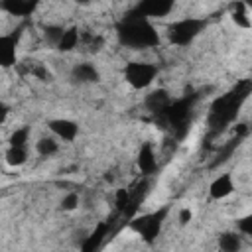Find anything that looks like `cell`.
<instances>
[{
	"label": "cell",
	"mask_w": 252,
	"mask_h": 252,
	"mask_svg": "<svg viewBox=\"0 0 252 252\" xmlns=\"http://www.w3.org/2000/svg\"><path fill=\"white\" fill-rule=\"evenodd\" d=\"M116 37L124 47L148 49L159 45V33L150 18L132 12L116 24Z\"/></svg>",
	"instance_id": "obj_1"
},
{
	"label": "cell",
	"mask_w": 252,
	"mask_h": 252,
	"mask_svg": "<svg viewBox=\"0 0 252 252\" xmlns=\"http://www.w3.org/2000/svg\"><path fill=\"white\" fill-rule=\"evenodd\" d=\"M248 91L250 89H248V83H246L242 89L238 87V89H232L230 93L219 96L211 106V116H209L211 126L222 128L224 124L232 122L238 114V108L242 106V100L248 96Z\"/></svg>",
	"instance_id": "obj_2"
},
{
	"label": "cell",
	"mask_w": 252,
	"mask_h": 252,
	"mask_svg": "<svg viewBox=\"0 0 252 252\" xmlns=\"http://www.w3.org/2000/svg\"><path fill=\"white\" fill-rule=\"evenodd\" d=\"M209 22L205 18H195V16H187V18H179L175 22H171L167 26V39L171 45L177 47H187L191 45L205 30H207Z\"/></svg>",
	"instance_id": "obj_3"
},
{
	"label": "cell",
	"mask_w": 252,
	"mask_h": 252,
	"mask_svg": "<svg viewBox=\"0 0 252 252\" xmlns=\"http://www.w3.org/2000/svg\"><path fill=\"white\" fill-rule=\"evenodd\" d=\"M167 215H169V207L165 205V207H159L158 211H152V213L134 217L128 226L138 236H142V240H146L148 244H152L161 234V228H163V222H165Z\"/></svg>",
	"instance_id": "obj_4"
},
{
	"label": "cell",
	"mask_w": 252,
	"mask_h": 252,
	"mask_svg": "<svg viewBox=\"0 0 252 252\" xmlns=\"http://www.w3.org/2000/svg\"><path fill=\"white\" fill-rule=\"evenodd\" d=\"M158 65L150 63V61H128L122 69V77L124 81L134 89V91H144L148 87L154 85V81L158 79Z\"/></svg>",
	"instance_id": "obj_5"
},
{
	"label": "cell",
	"mask_w": 252,
	"mask_h": 252,
	"mask_svg": "<svg viewBox=\"0 0 252 252\" xmlns=\"http://www.w3.org/2000/svg\"><path fill=\"white\" fill-rule=\"evenodd\" d=\"M195 94H187V96H181V98H171V102L167 104V108L161 112V116L167 120V124L173 128V130H185L189 126V120H191V110H193V104H195Z\"/></svg>",
	"instance_id": "obj_6"
},
{
	"label": "cell",
	"mask_w": 252,
	"mask_h": 252,
	"mask_svg": "<svg viewBox=\"0 0 252 252\" xmlns=\"http://www.w3.org/2000/svg\"><path fill=\"white\" fill-rule=\"evenodd\" d=\"M24 35V28L0 33V69H10L18 63V49Z\"/></svg>",
	"instance_id": "obj_7"
},
{
	"label": "cell",
	"mask_w": 252,
	"mask_h": 252,
	"mask_svg": "<svg viewBox=\"0 0 252 252\" xmlns=\"http://www.w3.org/2000/svg\"><path fill=\"white\" fill-rule=\"evenodd\" d=\"M45 126L49 128V132L59 142H67V144L75 142L79 138V132H81L79 124L75 120H71V118H49Z\"/></svg>",
	"instance_id": "obj_8"
},
{
	"label": "cell",
	"mask_w": 252,
	"mask_h": 252,
	"mask_svg": "<svg viewBox=\"0 0 252 252\" xmlns=\"http://www.w3.org/2000/svg\"><path fill=\"white\" fill-rule=\"evenodd\" d=\"M236 185H234V177L232 173L224 171V173H219L211 183H209V197L213 201H222L226 197H230L234 193Z\"/></svg>",
	"instance_id": "obj_9"
},
{
	"label": "cell",
	"mask_w": 252,
	"mask_h": 252,
	"mask_svg": "<svg viewBox=\"0 0 252 252\" xmlns=\"http://www.w3.org/2000/svg\"><path fill=\"white\" fill-rule=\"evenodd\" d=\"M71 79L77 85H94L100 81V71L91 61H79L71 67Z\"/></svg>",
	"instance_id": "obj_10"
},
{
	"label": "cell",
	"mask_w": 252,
	"mask_h": 252,
	"mask_svg": "<svg viewBox=\"0 0 252 252\" xmlns=\"http://www.w3.org/2000/svg\"><path fill=\"white\" fill-rule=\"evenodd\" d=\"M173 4H175V0H140L134 12H138L140 16H146L150 20L163 18L173 10Z\"/></svg>",
	"instance_id": "obj_11"
},
{
	"label": "cell",
	"mask_w": 252,
	"mask_h": 252,
	"mask_svg": "<svg viewBox=\"0 0 252 252\" xmlns=\"http://www.w3.org/2000/svg\"><path fill=\"white\" fill-rule=\"evenodd\" d=\"M136 165L140 169L142 175H154L158 171V156L154 152V146L152 144H142L138 154H136Z\"/></svg>",
	"instance_id": "obj_12"
},
{
	"label": "cell",
	"mask_w": 252,
	"mask_h": 252,
	"mask_svg": "<svg viewBox=\"0 0 252 252\" xmlns=\"http://www.w3.org/2000/svg\"><path fill=\"white\" fill-rule=\"evenodd\" d=\"M39 6V0H0V10L16 16V18H28L32 16Z\"/></svg>",
	"instance_id": "obj_13"
},
{
	"label": "cell",
	"mask_w": 252,
	"mask_h": 252,
	"mask_svg": "<svg viewBox=\"0 0 252 252\" xmlns=\"http://www.w3.org/2000/svg\"><path fill=\"white\" fill-rule=\"evenodd\" d=\"M108 232H110V222H108V220H100V222L89 232V236H85V240H83V244H81V250H83V252H94V250H98V248L102 246L104 238L108 236Z\"/></svg>",
	"instance_id": "obj_14"
},
{
	"label": "cell",
	"mask_w": 252,
	"mask_h": 252,
	"mask_svg": "<svg viewBox=\"0 0 252 252\" xmlns=\"http://www.w3.org/2000/svg\"><path fill=\"white\" fill-rule=\"evenodd\" d=\"M169 102H171V94L167 89H154L144 98V106L154 114H161Z\"/></svg>",
	"instance_id": "obj_15"
},
{
	"label": "cell",
	"mask_w": 252,
	"mask_h": 252,
	"mask_svg": "<svg viewBox=\"0 0 252 252\" xmlns=\"http://www.w3.org/2000/svg\"><path fill=\"white\" fill-rule=\"evenodd\" d=\"M228 16L232 24L240 30H250L252 28V18H250V6H246L242 0H236L228 8Z\"/></svg>",
	"instance_id": "obj_16"
},
{
	"label": "cell",
	"mask_w": 252,
	"mask_h": 252,
	"mask_svg": "<svg viewBox=\"0 0 252 252\" xmlns=\"http://www.w3.org/2000/svg\"><path fill=\"white\" fill-rule=\"evenodd\" d=\"M79 43H81V30H79L77 26H69V28L63 30V35H61V39L57 41L55 49L61 51V53H69V51H73Z\"/></svg>",
	"instance_id": "obj_17"
},
{
	"label": "cell",
	"mask_w": 252,
	"mask_h": 252,
	"mask_svg": "<svg viewBox=\"0 0 252 252\" xmlns=\"http://www.w3.org/2000/svg\"><path fill=\"white\" fill-rule=\"evenodd\" d=\"M217 244L222 252H238L244 244V236L238 232V230H226V232H220L219 238H217Z\"/></svg>",
	"instance_id": "obj_18"
},
{
	"label": "cell",
	"mask_w": 252,
	"mask_h": 252,
	"mask_svg": "<svg viewBox=\"0 0 252 252\" xmlns=\"http://www.w3.org/2000/svg\"><path fill=\"white\" fill-rule=\"evenodd\" d=\"M28 159H30L28 146H8L4 152V161L10 167H22L28 163Z\"/></svg>",
	"instance_id": "obj_19"
},
{
	"label": "cell",
	"mask_w": 252,
	"mask_h": 252,
	"mask_svg": "<svg viewBox=\"0 0 252 252\" xmlns=\"http://www.w3.org/2000/svg\"><path fill=\"white\" fill-rule=\"evenodd\" d=\"M35 152L41 158H53L55 154H59V140L51 134V136H41L35 142Z\"/></svg>",
	"instance_id": "obj_20"
},
{
	"label": "cell",
	"mask_w": 252,
	"mask_h": 252,
	"mask_svg": "<svg viewBox=\"0 0 252 252\" xmlns=\"http://www.w3.org/2000/svg\"><path fill=\"white\" fill-rule=\"evenodd\" d=\"M30 126H20L16 130H12V134L8 136V146H28L30 142Z\"/></svg>",
	"instance_id": "obj_21"
},
{
	"label": "cell",
	"mask_w": 252,
	"mask_h": 252,
	"mask_svg": "<svg viewBox=\"0 0 252 252\" xmlns=\"http://www.w3.org/2000/svg\"><path fill=\"white\" fill-rule=\"evenodd\" d=\"M63 30H65V26H59V24H47V26L43 28V37H45V41H47L51 47H55L57 41H59L61 35H63Z\"/></svg>",
	"instance_id": "obj_22"
},
{
	"label": "cell",
	"mask_w": 252,
	"mask_h": 252,
	"mask_svg": "<svg viewBox=\"0 0 252 252\" xmlns=\"http://www.w3.org/2000/svg\"><path fill=\"white\" fill-rule=\"evenodd\" d=\"M79 205H81V195H79L77 191H69V193H65L63 199L59 201L61 211H65V213H73V211H77Z\"/></svg>",
	"instance_id": "obj_23"
},
{
	"label": "cell",
	"mask_w": 252,
	"mask_h": 252,
	"mask_svg": "<svg viewBox=\"0 0 252 252\" xmlns=\"http://www.w3.org/2000/svg\"><path fill=\"white\" fill-rule=\"evenodd\" d=\"M32 75H33L35 79L43 81V83H47V81H51V79H53V75H51L49 67H47V65H43V63H35V65H32Z\"/></svg>",
	"instance_id": "obj_24"
},
{
	"label": "cell",
	"mask_w": 252,
	"mask_h": 252,
	"mask_svg": "<svg viewBox=\"0 0 252 252\" xmlns=\"http://www.w3.org/2000/svg\"><path fill=\"white\" fill-rule=\"evenodd\" d=\"M236 230H238L242 236H252V215L240 217V219L236 220Z\"/></svg>",
	"instance_id": "obj_25"
},
{
	"label": "cell",
	"mask_w": 252,
	"mask_h": 252,
	"mask_svg": "<svg viewBox=\"0 0 252 252\" xmlns=\"http://www.w3.org/2000/svg\"><path fill=\"white\" fill-rule=\"evenodd\" d=\"M193 220V211L189 209V207H181L179 211H177V222L181 224V226H185V224H189Z\"/></svg>",
	"instance_id": "obj_26"
},
{
	"label": "cell",
	"mask_w": 252,
	"mask_h": 252,
	"mask_svg": "<svg viewBox=\"0 0 252 252\" xmlns=\"http://www.w3.org/2000/svg\"><path fill=\"white\" fill-rule=\"evenodd\" d=\"M8 116H10V106H8L6 102H0V126L6 124Z\"/></svg>",
	"instance_id": "obj_27"
},
{
	"label": "cell",
	"mask_w": 252,
	"mask_h": 252,
	"mask_svg": "<svg viewBox=\"0 0 252 252\" xmlns=\"http://www.w3.org/2000/svg\"><path fill=\"white\" fill-rule=\"evenodd\" d=\"M75 4H79V6H89V4H93L94 0H73Z\"/></svg>",
	"instance_id": "obj_28"
},
{
	"label": "cell",
	"mask_w": 252,
	"mask_h": 252,
	"mask_svg": "<svg viewBox=\"0 0 252 252\" xmlns=\"http://www.w3.org/2000/svg\"><path fill=\"white\" fill-rule=\"evenodd\" d=\"M242 2H244L246 6H250V8H252V0H242Z\"/></svg>",
	"instance_id": "obj_29"
}]
</instances>
